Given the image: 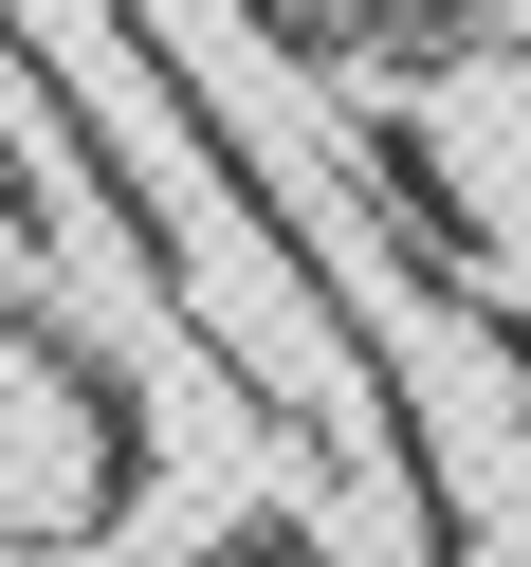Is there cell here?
Wrapping results in <instances>:
<instances>
[{"instance_id": "6da1fadb", "label": "cell", "mask_w": 531, "mask_h": 567, "mask_svg": "<svg viewBox=\"0 0 531 567\" xmlns=\"http://www.w3.org/2000/svg\"><path fill=\"white\" fill-rule=\"evenodd\" d=\"M0 220L38 238V257H55V238H74V202H55V165H38V147H19V111H0Z\"/></svg>"}]
</instances>
